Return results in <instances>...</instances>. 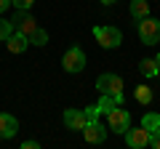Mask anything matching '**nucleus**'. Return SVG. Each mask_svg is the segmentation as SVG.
<instances>
[{
	"label": "nucleus",
	"instance_id": "nucleus-2",
	"mask_svg": "<svg viewBox=\"0 0 160 149\" xmlns=\"http://www.w3.org/2000/svg\"><path fill=\"white\" fill-rule=\"evenodd\" d=\"M131 128V112H128L123 104H118V107L112 109V112H107V131L112 133H120V136H126V131Z\"/></svg>",
	"mask_w": 160,
	"mask_h": 149
},
{
	"label": "nucleus",
	"instance_id": "nucleus-8",
	"mask_svg": "<svg viewBox=\"0 0 160 149\" xmlns=\"http://www.w3.org/2000/svg\"><path fill=\"white\" fill-rule=\"evenodd\" d=\"M83 138H86L88 144H104V138H107V128L102 125V123H88L86 128H83Z\"/></svg>",
	"mask_w": 160,
	"mask_h": 149
},
{
	"label": "nucleus",
	"instance_id": "nucleus-7",
	"mask_svg": "<svg viewBox=\"0 0 160 149\" xmlns=\"http://www.w3.org/2000/svg\"><path fill=\"white\" fill-rule=\"evenodd\" d=\"M149 136H152V133L147 131V128H128L126 131V144L131 149H144V147H149Z\"/></svg>",
	"mask_w": 160,
	"mask_h": 149
},
{
	"label": "nucleus",
	"instance_id": "nucleus-4",
	"mask_svg": "<svg viewBox=\"0 0 160 149\" xmlns=\"http://www.w3.org/2000/svg\"><path fill=\"white\" fill-rule=\"evenodd\" d=\"M62 67L67 69L69 74H78V72L86 69V53L80 51V46L67 48V53H64V59H62Z\"/></svg>",
	"mask_w": 160,
	"mask_h": 149
},
{
	"label": "nucleus",
	"instance_id": "nucleus-11",
	"mask_svg": "<svg viewBox=\"0 0 160 149\" xmlns=\"http://www.w3.org/2000/svg\"><path fill=\"white\" fill-rule=\"evenodd\" d=\"M6 46H8V51H11V53H24V51H27V46H29V37H27V35H22L19 29H13V32L6 37Z\"/></svg>",
	"mask_w": 160,
	"mask_h": 149
},
{
	"label": "nucleus",
	"instance_id": "nucleus-1",
	"mask_svg": "<svg viewBox=\"0 0 160 149\" xmlns=\"http://www.w3.org/2000/svg\"><path fill=\"white\" fill-rule=\"evenodd\" d=\"M96 91L115 96V101H118V104L126 101V96H123V80H120L118 74H112V72H104V74H99V77H96Z\"/></svg>",
	"mask_w": 160,
	"mask_h": 149
},
{
	"label": "nucleus",
	"instance_id": "nucleus-24",
	"mask_svg": "<svg viewBox=\"0 0 160 149\" xmlns=\"http://www.w3.org/2000/svg\"><path fill=\"white\" fill-rule=\"evenodd\" d=\"M99 3H104V6H112V3H118V0H99Z\"/></svg>",
	"mask_w": 160,
	"mask_h": 149
},
{
	"label": "nucleus",
	"instance_id": "nucleus-3",
	"mask_svg": "<svg viewBox=\"0 0 160 149\" xmlns=\"http://www.w3.org/2000/svg\"><path fill=\"white\" fill-rule=\"evenodd\" d=\"M139 37H142L144 46H158L160 43V22L152 19V16L142 19L139 22Z\"/></svg>",
	"mask_w": 160,
	"mask_h": 149
},
{
	"label": "nucleus",
	"instance_id": "nucleus-16",
	"mask_svg": "<svg viewBox=\"0 0 160 149\" xmlns=\"http://www.w3.org/2000/svg\"><path fill=\"white\" fill-rule=\"evenodd\" d=\"M46 43H48V32H46V29L38 27L32 35H29V46H46Z\"/></svg>",
	"mask_w": 160,
	"mask_h": 149
},
{
	"label": "nucleus",
	"instance_id": "nucleus-6",
	"mask_svg": "<svg viewBox=\"0 0 160 149\" xmlns=\"http://www.w3.org/2000/svg\"><path fill=\"white\" fill-rule=\"evenodd\" d=\"M11 24H13V29H19V32L27 35V37L35 32V29H38V22L32 19V13H29L27 8H16V13H13V22H11Z\"/></svg>",
	"mask_w": 160,
	"mask_h": 149
},
{
	"label": "nucleus",
	"instance_id": "nucleus-15",
	"mask_svg": "<svg viewBox=\"0 0 160 149\" xmlns=\"http://www.w3.org/2000/svg\"><path fill=\"white\" fill-rule=\"evenodd\" d=\"M142 125L147 128L149 133H155V131L160 128V115H155V112H147V115L142 117Z\"/></svg>",
	"mask_w": 160,
	"mask_h": 149
},
{
	"label": "nucleus",
	"instance_id": "nucleus-9",
	"mask_svg": "<svg viewBox=\"0 0 160 149\" xmlns=\"http://www.w3.org/2000/svg\"><path fill=\"white\" fill-rule=\"evenodd\" d=\"M86 112L83 109H64V125L69 131H83L86 128Z\"/></svg>",
	"mask_w": 160,
	"mask_h": 149
},
{
	"label": "nucleus",
	"instance_id": "nucleus-10",
	"mask_svg": "<svg viewBox=\"0 0 160 149\" xmlns=\"http://www.w3.org/2000/svg\"><path fill=\"white\" fill-rule=\"evenodd\" d=\"M19 133V123L13 115L8 112H0V138H13Z\"/></svg>",
	"mask_w": 160,
	"mask_h": 149
},
{
	"label": "nucleus",
	"instance_id": "nucleus-23",
	"mask_svg": "<svg viewBox=\"0 0 160 149\" xmlns=\"http://www.w3.org/2000/svg\"><path fill=\"white\" fill-rule=\"evenodd\" d=\"M8 6H11V0H0V13L6 11V8H8Z\"/></svg>",
	"mask_w": 160,
	"mask_h": 149
},
{
	"label": "nucleus",
	"instance_id": "nucleus-21",
	"mask_svg": "<svg viewBox=\"0 0 160 149\" xmlns=\"http://www.w3.org/2000/svg\"><path fill=\"white\" fill-rule=\"evenodd\" d=\"M149 147H152V149H160V128L149 136Z\"/></svg>",
	"mask_w": 160,
	"mask_h": 149
},
{
	"label": "nucleus",
	"instance_id": "nucleus-20",
	"mask_svg": "<svg viewBox=\"0 0 160 149\" xmlns=\"http://www.w3.org/2000/svg\"><path fill=\"white\" fill-rule=\"evenodd\" d=\"M11 6L13 8H27V11H29V8L35 6V0H11Z\"/></svg>",
	"mask_w": 160,
	"mask_h": 149
},
{
	"label": "nucleus",
	"instance_id": "nucleus-18",
	"mask_svg": "<svg viewBox=\"0 0 160 149\" xmlns=\"http://www.w3.org/2000/svg\"><path fill=\"white\" fill-rule=\"evenodd\" d=\"M83 112H86V120H88V123H96V120H99V115H102L96 104H91V107H86ZM88 123H86V125H88Z\"/></svg>",
	"mask_w": 160,
	"mask_h": 149
},
{
	"label": "nucleus",
	"instance_id": "nucleus-12",
	"mask_svg": "<svg viewBox=\"0 0 160 149\" xmlns=\"http://www.w3.org/2000/svg\"><path fill=\"white\" fill-rule=\"evenodd\" d=\"M131 16L136 19V22L147 19L149 16V3L147 0H131Z\"/></svg>",
	"mask_w": 160,
	"mask_h": 149
},
{
	"label": "nucleus",
	"instance_id": "nucleus-17",
	"mask_svg": "<svg viewBox=\"0 0 160 149\" xmlns=\"http://www.w3.org/2000/svg\"><path fill=\"white\" fill-rule=\"evenodd\" d=\"M133 96H136V101H139V104H149V101H152V88H147V85H139Z\"/></svg>",
	"mask_w": 160,
	"mask_h": 149
},
{
	"label": "nucleus",
	"instance_id": "nucleus-25",
	"mask_svg": "<svg viewBox=\"0 0 160 149\" xmlns=\"http://www.w3.org/2000/svg\"><path fill=\"white\" fill-rule=\"evenodd\" d=\"M155 61H158V67H160V53H158V56H155Z\"/></svg>",
	"mask_w": 160,
	"mask_h": 149
},
{
	"label": "nucleus",
	"instance_id": "nucleus-22",
	"mask_svg": "<svg viewBox=\"0 0 160 149\" xmlns=\"http://www.w3.org/2000/svg\"><path fill=\"white\" fill-rule=\"evenodd\" d=\"M35 147H38V141H35V138H29V141L22 144V149H35Z\"/></svg>",
	"mask_w": 160,
	"mask_h": 149
},
{
	"label": "nucleus",
	"instance_id": "nucleus-14",
	"mask_svg": "<svg viewBox=\"0 0 160 149\" xmlns=\"http://www.w3.org/2000/svg\"><path fill=\"white\" fill-rule=\"evenodd\" d=\"M99 96H102V99H99V104H96V107H99V112H102V115H107V112H112V109L118 107L115 96H109V93H99Z\"/></svg>",
	"mask_w": 160,
	"mask_h": 149
},
{
	"label": "nucleus",
	"instance_id": "nucleus-5",
	"mask_svg": "<svg viewBox=\"0 0 160 149\" xmlns=\"http://www.w3.org/2000/svg\"><path fill=\"white\" fill-rule=\"evenodd\" d=\"M93 37L99 40L102 48H118L123 43V35L118 27H93Z\"/></svg>",
	"mask_w": 160,
	"mask_h": 149
},
{
	"label": "nucleus",
	"instance_id": "nucleus-19",
	"mask_svg": "<svg viewBox=\"0 0 160 149\" xmlns=\"http://www.w3.org/2000/svg\"><path fill=\"white\" fill-rule=\"evenodd\" d=\"M11 32H13V24H11V22H6V19H0V40H6Z\"/></svg>",
	"mask_w": 160,
	"mask_h": 149
},
{
	"label": "nucleus",
	"instance_id": "nucleus-13",
	"mask_svg": "<svg viewBox=\"0 0 160 149\" xmlns=\"http://www.w3.org/2000/svg\"><path fill=\"white\" fill-rule=\"evenodd\" d=\"M139 69H142L144 77H158V74H160V67H158L155 59H144V61L139 64Z\"/></svg>",
	"mask_w": 160,
	"mask_h": 149
}]
</instances>
